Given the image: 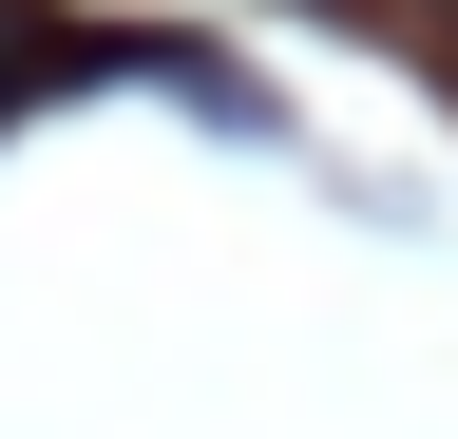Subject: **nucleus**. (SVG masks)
Instances as JSON below:
<instances>
[{
  "instance_id": "f257e3e1",
  "label": "nucleus",
  "mask_w": 458,
  "mask_h": 439,
  "mask_svg": "<svg viewBox=\"0 0 458 439\" xmlns=\"http://www.w3.org/2000/svg\"><path fill=\"white\" fill-rule=\"evenodd\" d=\"M134 38H77V20H38V0H0V115L20 96H57V77H114Z\"/></svg>"
}]
</instances>
